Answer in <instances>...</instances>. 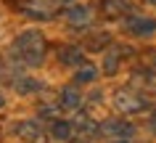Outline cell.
<instances>
[{
  "label": "cell",
  "mask_w": 156,
  "mask_h": 143,
  "mask_svg": "<svg viewBox=\"0 0 156 143\" xmlns=\"http://www.w3.org/2000/svg\"><path fill=\"white\" fill-rule=\"evenodd\" d=\"M13 133H16L21 141H29V143H45V141H48V135H45L42 125H40V122H34V119H24V122H16Z\"/></svg>",
  "instance_id": "cell-3"
},
{
  "label": "cell",
  "mask_w": 156,
  "mask_h": 143,
  "mask_svg": "<svg viewBox=\"0 0 156 143\" xmlns=\"http://www.w3.org/2000/svg\"><path fill=\"white\" fill-rule=\"evenodd\" d=\"M130 13V3L127 0H101V16L108 21H116Z\"/></svg>",
  "instance_id": "cell-5"
},
{
  "label": "cell",
  "mask_w": 156,
  "mask_h": 143,
  "mask_svg": "<svg viewBox=\"0 0 156 143\" xmlns=\"http://www.w3.org/2000/svg\"><path fill=\"white\" fill-rule=\"evenodd\" d=\"M3 103H5V101H3V95H0V109H3Z\"/></svg>",
  "instance_id": "cell-19"
},
{
  "label": "cell",
  "mask_w": 156,
  "mask_h": 143,
  "mask_svg": "<svg viewBox=\"0 0 156 143\" xmlns=\"http://www.w3.org/2000/svg\"><path fill=\"white\" fill-rule=\"evenodd\" d=\"M114 106H116L119 111H124V114H135V111H140L143 106H146V101L140 98L138 93H132L130 88H124V90H116Z\"/></svg>",
  "instance_id": "cell-4"
},
{
  "label": "cell",
  "mask_w": 156,
  "mask_h": 143,
  "mask_svg": "<svg viewBox=\"0 0 156 143\" xmlns=\"http://www.w3.org/2000/svg\"><path fill=\"white\" fill-rule=\"evenodd\" d=\"M116 66H119V53H106V59H103V69H106L108 74H114Z\"/></svg>",
  "instance_id": "cell-14"
},
{
  "label": "cell",
  "mask_w": 156,
  "mask_h": 143,
  "mask_svg": "<svg viewBox=\"0 0 156 143\" xmlns=\"http://www.w3.org/2000/svg\"><path fill=\"white\" fill-rule=\"evenodd\" d=\"M106 135H132V125H127V122H119V119H108V122H103V127H101Z\"/></svg>",
  "instance_id": "cell-10"
},
{
  "label": "cell",
  "mask_w": 156,
  "mask_h": 143,
  "mask_svg": "<svg viewBox=\"0 0 156 143\" xmlns=\"http://www.w3.org/2000/svg\"><path fill=\"white\" fill-rule=\"evenodd\" d=\"M116 143H127V141H116Z\"/></svg>",
  "instance_id": "cell-21"
},
{
  "label": "cell",
  "mask_w": 156,
  "mask_h": 143,
  "mask_svg": "<svg viewBox=\"0 0 156 143\" xmlns=\"http://www.w3.org/2000/svg\"><path fill=\"white\" fill-rule=\"evenodd\" d=\"M40 88V82H34L32 77H19L16 80V90L19 93H32V90H37Z\"/></svg>",
  "instance_id": "cell-13"
},
{
  "label": "cell",
  "mask_w": 156,
  "mask_h": 143,
  "mask_svg": "<svg viewBox=\"0 0 156 143\" xmlns=\"http://www.w3.org/2000/svg\"><path fill=\"white\" fill-rule=\"evenodd\" d=\"M127 29H130L132 34H151L156 32V21L154 19H132V21H127Z\"/></svg>",
  "instance_id": "cell-8"
},
{
  "label": "cell",
  "mask_w": 156,
  "mask_h": 143,
  "mask_svg": "<svg viewBox=\"0 0 156 143\" xmlns=\"http://www.w3.org/2000/svg\"><path fill=\"white\" fill-rule=\"evenodd\" d=\"M95 77H98L95 66H93V64H82V69L77 72V82H93Z\"/></svg>",
  "instance_id": "cell-12"
},
{
  "label": "cell",
  "mask_w": 156,
  "mask_h": 143,
  "mask_svg": "<svg viewBox=\"0 0 156 143\" xmlns=\"http://www.w3.org/2000/svg\"><path fill=\"white\" fill-rule=\"evenodd\" d=\"M40 114H42V117H56V109H53V106H42Z\"/></svg>",
  "instance_id": "cell-17"
},
{
  "label": "cell",
  "mask_w": 156,
  "mask_h": 143,
  "mask_svg": "<svg viewBox=\"0 0 156 143\" xmlns=\"http://www.w3.org/2000/svg\"><path fill=\"white\" fill-rule=\"evenodd\" d=\"M93 19V11L87 8V5H74V8L66 11V21L72 27H87Z\"/></svg>",
  "instance_id": "cell-7"
},
{
  "label": "cell",
  "mask_w": 156,
  "mask_h": 143,
  "mask_svg": "<svg viewBox=\"0 0 156 143\" xmlns=\"http://www.w3.org/2000/svg\"><path fill=\"white\" fill-rule=\"evenodd\" d=\"M13 53H16L24 64L34 66V64L42 59V53H45V37H42L40 32H34V29H27V32H21L16 40H13Z\"/></svg>",
  "instance_id": "cell-1"
},
{
  "label": "cell",
  "mask_w": 156,
  "mask_h": 143,
  "mask_svg": "<svg viewBox=\"0 0 156 143\" xmlns=\"http://www.w3.org/2000/svg\"><path fill=\"white\" fill-rule=\"evenodd\" d=\"M72 125H69V122H53V138H58V141H69V138H72Z\"/></svg>",
  "instance_id": "cell-11"
},
{
  "label": "cell",
  "mask_w": 156,
  "mask_h": 143,
  "mask_svg": "<svg viewBox=\"0 0 156 143\" xmlns=\"http://www.w3.org/2000/svg\"><path fill=\"white\" fill-rule=\"evenodd\" d=\"M101 42H108L106 34H95V37H93V45H90V48H101Z\"/></svg>",
  "instance_id": "cell-16"
},
{
  "label": "cell",
  "mask_w": 156,
  "mask_h": 143,
  "mask_svg": "<svg viewBox=\"0 0 156 143\" xmlns=\"http://www.w3.org/2000/svg\"><path fill=\"white\" fill-rule=\"evenodd\" d=\"M58 61L64 64V66H82L85 61V53L80 45H66V48H61L58 51Z\"/></svg>",
  "instance_id": "cell-6"
},
{
  "label": "cell",
  "mask_w": 156,
  "mask_h": 143,
  "mask_svg": "<svg viewBox=\"0 0 156 143\" xmlns=\"http://www.w3.org/2000/svg\"><path fill=\"white\" fill-rule=\"evenodd\" d=\"M19 8L24 11L27 16L45 21V19H53V16H56L58 3H56V0H19Z\"/></svg>",
  "instance_id": "cell-2"
},
{
  "label": "cell",
  "mask_w": 156,
  "mask_h": 143,
  "mask_svg": "<svg viewBox=\"0 0 156 143\" xmlns=\"http://www.w3.org/2000/svg\"><path fill=\"white\" fill-rule=\"evenodd\" d=\"M77 127H80V133H85V135H93V133H95V125H93L87 117H80V119H77Z\"/></svg>",
  "instance_id": "cell-15"
},
{
  "label": "cell",
  "mask_w": 156,
  "mask_h": 143,
  "mask_svg": "<svg viewBox=\"0 0 156 143\" xmlns=\"http://www.w3.org/2000/svg\"><path fill=\"white\" fill-rule=\"evenodd\" d=\"M146 3H154V5H156V0H146Z\"/></svg>",
  "instance_id": "cell-20"
},
{
  "label": "cell",
  "mask_w": 156,
  "mask_h": 143,
  "mask_svg": "<svg viewBox=\"0 0 156 143\" xmlns=\"http://www.w3.org/2000/svg\"><path fill=\"white\" fill-rule=\"evenodd\" d=\"M80 103H82V95H80V90L77 88H66L64 93H61V109H80Z\"/></svg>",
  "instance_id": "cell-9"
},
{
  "label": "cell",
  "mask_w": 156,
  "mask_h": 143,
  "mask_svg": "<svg viewBox=\"0 0 156 143\" xmlns=\"http://www.w3.org/2000/svg\"><path fill=\"white\" fill-rule=\"evenodd\" d=\"M151 130H154V133H156V111H154V114H151Z\"/></svg>",
  "instance_id": "cell-18"
}]
</instances>
